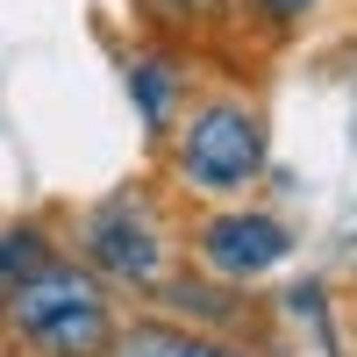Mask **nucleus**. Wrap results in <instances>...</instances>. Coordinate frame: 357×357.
<instances>
[{"instance_id": "obj_1", "label": "nucleus", "mask_w": 357, "mask_h": 357, "mask_svg": "<svg viewBox=\"0 0 357 357\" xmlns=\"http://www.w3.org/2000/svg\"><path fill=\"white\" fill-rule=\"evenodd\" d=\"M0 321H8L22 357H100L114 343V301H107L100 272L65 264V257H50L43 272L0 307Z\"/></svg>"}, {"instance_id": "obj_2", "label": "nucleus", "mask_w": 357, "mask_h": 357, "mask_svg": "<svg viewBox=\"0 0 357 357\" xmlns=\"http://www.w3.org/2000/svg\"><path fill=\"white\" fill-rule=\"evenodd\" d=\"M172 178L186 193H207V200H229L264 178V122L250 100H200L172 136Z\"/></svg>"}, {"instance_id": "obj_3", "label": "nucleus", "mask_w": 357, "mask_h": 357, "mask_svg": "<svg viewBox=\"0 0 357 357\" xmlns=\"http://www.w3.org/2000/svg\"><path fill=\"white\" fill-rule=\"evenodd\" d=\"M79 250H86V264H93L100 279L129 286V293H158V286L172 279L165 215H158V200L136 193V186L107 193V200H93V207L79 215Z\"/></svg>"}, {"instance_id": "obj_4", "label": "nucleus", "mask_w": 357, "mask_h": 357, "mask_svg": "<svg viewBox=\"0 0 357 357\" xmlns=\"http://www.w3.org/2000/svg\"><path fill=\"white\" fill-rule=\"evenodd\" d=\"M193 250H200V264L215 279L250 286V279L272 272V264L293 257V229L279 215H264V207H222V215H207L193 229Z\"/></svg>"}, {"instance_id": "obj_5", "label": "nucleus", "mask_w": 357, "mask_h": 357, "mask_svg": "<svg viewBox=\"0 0 357 357\" xmlns=\"http://www.w3.org/2000/svg\"><path fill=\"white\" fill-rule=\"evenodd\" d=\"M50 264V236L43 222H0V307L15 301V293L29 286Z\"/></svg>"}, {"instance_id": "obj_6", "label": "nucleus", "mask_w": 357, "mask_h": 357, "mask_svg": "<svg viewBox=\"0 0 357 357\" xmlns=\"http://www.w3.org/2000/svg\"><path fill=\"white\" fill-rule=\"evenodd\" d=\"M129 100H136V114L151 129H172V114H178V72L165 65V57H136V65H129Z\"/></svg>"}, {"instance_id": "obj_7", "label": "nucleus", "mask_w": 357, "mask_h": 357, "mask_svg": "<svg viewBox=\"0 0 357 357\" xmlns=\"http://www.w3.org/2000/svg\"><path fill=\"white\" fill-rule=\"evenodd\" d=\"M100 357H193V329H178V321H129V329H114V343Z\"/></svg>"}, {"instance_id": "obj_8", "label": "nucleus", "mask_w": 357, "mask_h": 357, "mask_svg": "<svg viewBox=\"0 0 357 357\" xmlns=\"http://www.w3.org/2000/svg\"><path fill=\"white\" fill-rule=\"evenodd\" d=\"M307 8H314V0H257V15H264V22H301Z\"/></svg>"}, {"instance_id": "obj_9", "label": "nucleus", "mask_w": 357, "mask_h": 357, "mask_svg": "<svg viewBox=\"0 0 357 357\" xmlns=\"http://www.w3.org/2000/svg\"><path fill=\"white\" fill-rule=\"evenodd\" d=\"M193 357H250V350H236V343H215V336H193Z\"/></svg>"}]
</instances>
